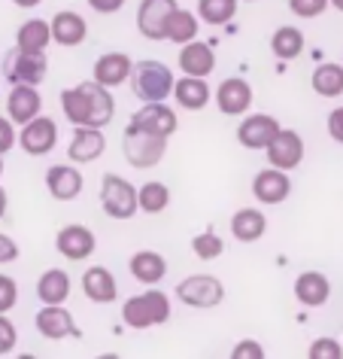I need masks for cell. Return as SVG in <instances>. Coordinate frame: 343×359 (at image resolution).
I'll use <instances>...</instances> for the list:
<instances>
[{
  "mask_svg": "<svg viewBox=\"0 0 343 359\" xmlns=\"http://www.w3.org/2000/svg\"><path fill=\"white\" fill-rule=\"evenodd\" d=\"M37 295L43 304H64L70 295V277L61 268H49L37 280Z\"/></svg>",
  "mask_w": 343,
  "mask_h": 359,
  "instance_id": "28",
  "label": "cell"
},
{
  "mask_svg": "<svg viewBox=\"0 0 343 359\" xmlns=\"http://www.w3.org/2000/svg\"><path fill=\"white\" fill-rule=\"evenodd\" d=\"M331 295V283L322 271H304L298 274L295 280V299L304 304V308H322Z\"/></svg>",
  "mask_w": 343,
  "mask_h": 359,
  "instance_id": "24",
  "label": "cell"
},
{
  "mask_svg": "<svg viewBox=\"0 0 343 359\" xmlns=\"http://www.w3.org/2000/svg\"><path fill=\"white\" fill-rule=\"evenodd\" d=\"M131 125H137V128L149 134H158V137H170V134H176L179 119L164 101H152L131 116Z\"/></svg>",
  "mask_w": 343,
  "mask_h": 359,
  "instance_id": "15",
  "label": "cell"
},
{
  "mask_svg": "<svg viewBox=\"0 0 343 359\" xmlns=\"http://www.w3.org/2000/svg\"><path fill=\"white\" fill-rule=\"evenodd\" d=\"M15 6H22V10H34V6H40L43 0H13Z\"/></svg>",
  "mask_w": 343,
  "mask_h": 359,
  "instance_id": "45",
  "label": "cell"
},
{
  "mask_svg": "<svg viewBox=\"0 0 343 359\" xmlns=\"http://www.w3.org/2000/svg\"><path fill=\"white\" fill-rule=\"evenodd\" d=\"M265 152H267V161L274 168H279V170H295L304 161V140H301V134L292 131V128H279L274 143H270Z\"/></svg>",
  "mask_w": 343,
  "mask_h": 359,
  "instance_id": "14",
  "label": "cell"
},
{
  "mask_svg": "<svg viewBox=\"0 0 343 359\" xmlns=\"http://www.w3.org/2000/svg\"><path fill=\"white\" fill-rule=\"evenodd\" d=\"M52 40L58 43V46H83L85 37H88V22L83 19L79 13L74 10H61L52 15Z\"/></svg>",
  "mask_w": 343,
  "mask_h": 359,
  "instance_id": "20",
  "label": "cell"
},
{
  "mask_svg": "<svg viewBox=\"0 0 343 359\" xmlns=\"http://www.w3.org/2000/svg\"><path fill=\"white\" fill-rule=\"evenodd\" d=\"M213 97L225 116H243L252 107V86L240 76H231L225 83H219Z\"/></svg>",
  "mask_w": 343,
  "mask_h": 359,
  "instance_id": "17",
  "label": "cell"
},
{
  "mask_svg": "<svg viewBox=\"0 0 343 359\" xmlns=\"http://www.w3.org/2000/svg\"><path fill=\"white\" fill-rule=\"evenodd\" d=\"M176 299L188 308H216L225 302V286L213 274H192L176 283Z\"/></svg>",
  "mask_w": 343,
  "mask_h": 359,
  "instance_id": "6",
  "label": "cell"
},
{
  "mask_svg": "<svg viewBox=\"0 0 343 359\" xmlns=\"http://www.w3.org/2000/svg\"><path fill=\"white\" fill-rule=\"evenodd\" d=\"M88 6H92L94 13H101V15H113V13H119L125 6V0H88Z\"/></svg>",
  "mask_w": 343,
  "mask_h": 359,
  "instance_id": "44",
  "label": "cell"
},
{
  "mask_svg": "<svg viewBox=\"0 0 343 359\" xmlns=\"http://www.w3.org/2000/svg\"><path fill=\"white\" fill-rule=\"evenodd\" d=\"M279 128H283V125H279L274 116L255 113V116H246V119L240 122L237 140H240V147H246V149H267L279 134Z\"/></svg>",
  "mask_w": 343,
  "mask_h": 359,
  "instance_id": "13",
  "label": "cell"
},
{
  "mask_svg": "<svg viewBox=\"0 0 343 359\" xmlns=\"http://www.w3.org/2000/svg\"><path fill=\"white\" fill-rule=\"evenodd\" d=\"M61 110L70 119V125H85V128H106L115 116V101L110 88L101 86L97 79L79 83L76 88L61 92Z\"/></svg>",
  "mask_w": 343,
  "mask_h": 359,
  "instance_id": "1",
  "label": "cell"
},
{
  "mask_svg": "<svg viewBox=\"0 0 343 359\" xmlns=\"http://www.w3.org/2000/svg\"><path fill=\"white\" fill-rule=\"evenodd\" d=\"M131 74H134V61L125 52H106V55L94 61V79L106 88L122 86L125 79H131Z\"/></svg>",
  "mask_w": 343,
  "mask_h": 359,
  "instance_id": "22",
  "label": "cell"
},
{
  "mask_svg": "<svg viewBox=\"0 0 343 359\" xmlns=\"http://www.w3.org/2000/svg\"><path fill=\"white\" fill-rule=\"evenodd\" d=\"M55 143H58V125L49 116H37L28 125H22L19 147L28 156H46V152L55 149Z\"/></svg>",
  "mask_w": 343,
  "mask_h": 359,
  "instance_id": "9",
  "label": "cell"
},
{
  "mask_svg": "<svg viewBox=\"0 0 343 359\" xmlns=\"http://www.w3.org/2000/svg\"><path fill=\"white\" fill-rule=\"evenodd\" d=\"M83 186H85V180L79 174V168L52 165L46 174V189L55 201H76L83 195Z\"/></svg>",
  "mask_w": 343,
  "mask_h": 359,
  "instance_id": "18",
  "label": "cell"
},
{
  "mask_svg": "<svg viewBox=\"0 0 343 359\" xmlns=\"http://www.w3.org/2000/svg\"><path fill=\"white\" fill-rule=\"evenodd\" d=\"M4 213H6V189L0 186V219H4Z\"/></svg>",
  "mask_w": 343,
  "mask_h": 359,
  "instance_id": "46",
  "label": "cell"
},
{
  "mask_svg": "<svg viewBox=\"0 0 343 359\" xmlns=\"http://www.w3.org/2000/svg\"><path fill=\"white\" fill-rule=\"evenodd\" d=\"M197 28H201V22L195 19V13L176 6L174 15H170V22H167V40L176 43V46H186V43L197 40Z\"/></svg>",
  "mask_w": 343,
  "mask_h": 359,
  "instance_id": "31",
  "label": "cell"
},
{
  "mask_svg": "<svg viewBox=\"0 0 343 359\" xmlns=\"http://www.w3.org/2000/svg\"><path fill=\"white\" fill-rule=\"evenodd\" d=\"M164 149H167V137L149 134L128 122V128H125V158H128L134 168H140V170L155 168L158 161L164 158Z\"/></svg>",
  "mask_w": 343,
  "mask_h": 359,
  "instance_id": "5",
  "label": "cell"
},
{
  "mask_svg": "<svg viewBox=\"0 0 343 359\" xmlns=\"http://www.w3.org/2000/svg\"><path fill=\"white\" fill-rule=\"evenodd\" d=\"M128 268H131L134 280H140L143 286H155L164 280V274H167V259L155 253V250H140V253L131 256Z\"/></svg>",
  "mask_w": 343,
  "mask_h": 359,
  "instance_id": "25",
  "label": "cell"
},
{
  "mask_svg": "<svg viewBox=\"0 0 343 359\" xmlns=\"http://www.w3.org/2000/svg\"><path fill=\"white\" fill-rule=\"evenodd\" d=\"M52 40V25L46 19H31L24 22L19 34H15V46L24 49V52H46Z\"/></svg>",
  "mask_w": 343,
  "mask_h": 359,
  "instance_id": "30",
  "label": "cell"
},
{
  "mask_svg": "<svg viewBox=\"0 0 343 359\" xmlns=\"http://www.w3.org/2000/svg\"><path fill=\"white\" fill-rule=\"evenodd\" d=\"M252 195H255L258 204H283L288 195H292V180H288V170L279 168H265L258 170L255 180H252Z\"/></svg>",
  "mask_w": 343,
  "mask_h": 359,
  "instance_id": "10",
  "label": "cell"
},
{
  "mask_svg": "<svg viewBox=\"0 0 343 359\" xmlns=\"http://www.w3.org/2000/svg\"><path fill=\"white\" fill-rule=\"evenodd\" d=\"M55 247H58L61 256L70 259V262H85V259L94 253L97 238H94V231L88 226H79V222H74V226H64L58 231Z\"/></svg>",
  "mask_w": 343,
  "mask_h": 359,
  "instance_id": "12",
  "label": "cell"
},
{
  "mask_svg": "<svg viewBox=\"0 0 343 359\" xmlns=\"http://www.w3.org/2000/svg\"><path fill=\"white\" fill-rule=\"evenodd\" d=\"M176 6H179L176 0H140L137 31L146 40H167V22Z\"/></svg>",
  "mask_w": 343,
  "mask_h": 359,
  "instance_id": "8",
  "label": "cell"
},
{
  "mask_svg": "<svg viewBox=\"0 0 343 359\" xmlns=\"http://www.w3.org/2000/svg\"><path fill=\"white\" fill-rule=\"evenodd\" d=\"M15 259H19V244L10 235H0V265L15 262Z\"/></svg>",
  "mask_w": 343,
  "mask_h": 359,
  "instance_id": "42",
  "label": "cell"
},
{
  "mask_svg": "<svg viewBox=\"0 0 343 359\" xmlns=\"http://www.w3.org/2000/svg\"><path fill=\"white\" fill-rule=\"evenodd\" d=\"M265 231H267V217L255 208H243L231 217V235L243 241V244H255Z\"/></svg>",
  "mask_w": 343,
  "mask_h": 359,
  "instance_id": "27",
  "label": "cell"
},
{
  "mask_svg": "<svg viewBox=\"0 0 343 359\" xmlns=\"http://www.w3.org/2000/svg\"><path fill=\"white\" fill-rule=\"evenodd\" d=\"M328 134H331L334 143H343V107L331 110V116H328Z\"/></svg>",
  "mask_w": 343,
  "mask_h": 359,
  "instance_id": "43",
  "label": "cell"
},
{
  "mask_svg": "<svg viewBox=\"0 0 343 359\" xmlns=\"http://www.w3.org/2000/svg\"><path fill=\"white\" fill-rule=\"evenodd\" d=\"M192 250L197 259H204V262H210V259H219L225 253V241L219 235H213V231H204V235H197L192 241Z\"/></svg>",
  "mask_w": 343,
  "mask_h": 359,
  "instance_id": "35",
  "label": "cell"
},
{
  "mask_svg": "<svg viewBox=\"0 0 343 359\" xmlns=\"http://www.w3.org/2000/svg\"><path fill=\"white\" fill-rule=\"evenodd\" d=\"M15 341H19V332H15L13 320L6 313H0V356L13 353L15 350Z\"/></svg>",
  "mask_w": 343,
  "mask_h": 359,
  "instance_id": "39",
  "label": "cell"
},
{
  "mask_svg": "<svg viewBox=\"0 0 343 359\" xmlns=\"http://www.w3.org/2000/svg\"><path fill=\"white\" fill-rule=\"evenodd\" d=\"M310 86H313V92L316 95H322V97H337L343 95V67L340 65H319L313 70V76H310Z\"/></svg>",
  "mask_w": 343,
  "mask_h": 359,
  "instance_id": "32",
  "label": "cell"
},
{
  "mask_svg": "<svg viewBox=\"0 0 343 359\" xmlns=\"http://www.w3.org/2000/svg\"><path fill=\"white\" fill-rule=\"evenodd\" d=\"M101 204H104L106 217L131 219L140 210V189L119 174H106L101 180Z\"/></svg>",
  "mask_w": 343,
  "mask_h": 359,
  "instance_id": "4",
  "label": "cell"
},
{
  "mask_svg": "<svg viewBox=\"0 0 343 359\" xmlns=\"http://www.w3.org/2000/svg\"><path fill=\"white\" fill-rule=\"evenodd\" d=\"M231 356L234 359H261V356H265V347H261L258 341L246 338V341H240V344L231 350Z\"/></svg>",
  "mask_w": 343,
  "mask_h": 359,
  "instance_id": "41",
  "label": "cell"
},
{
  "mask_svg": "<svg viewBox=\"0 0 343 359\" xmlns=\"http://www.w3.org/2000/svg\"><path fill=\"white\" fill-rule=\"evenodd\" d=\"M0 174H4V156H0Z\"/></svg>",
  "mask_w": 343,
  "mask_h": 359,
  "instance_id": "48",
  "label": "cell"
},
{
  "mask_svg": "<svg viewBox=\"0 0 343 359\" xmlns=\"http://www.w3.org/2000/svg\"><path fill=\"white\" fill-rule=\"evenodd\" d=\"M46 52H24L15 46L10 55L4 58V76L10 79L13 86L28 83V86H40L46 79Z\"/></svg>",
  "mask_w": 343,
  "mask_h": 359,
  "instance_id": "7",
  "label": "cell"
},
{
  "mask_svg": "<svg viewBox=\"0 0 343 359\" xmlns=\"http://www.w3.org/2000/svg\"><path fill=\"white\" fill-rule=\"evenodd\" d=\"M13 125H15V122L10 119V116H6V119L0 116V156H6V152H10L15 143H19V134H15Z\"/></svg>",
  "mask_w": 343,
  "mask_h": 359,
  "instance_id": "40",
  "label": "cell"
},
{
  "mask_svg": "<svg viewBox=\"0 0 343 359\" xmlns=\"http://www.w3.org/2000/svg\"><path fill=\"white\" fill-rule=\"evenodd\" d=\"M331 6V0H288V10H292L298 19H316Z\"/></svg>",
  "mask_w": 343,
  "mask_h": 359,
  "instance_id": "36",
  "label": "cell"
},
{
  "mask_svg": "<svg viewBox=\"0 0 343 359\" xmlns=\"http://www.w3.org/2000/svg\"><path fill=\"white\" fill-rule=\"evenodd\" d=\"M37 332L43 338L49 341H64V338H79V326L74 320V313H70L64 304H43L40 313H37Z\"/></svg>",
  "mask_w": 343,
  "mask_h": 359,
  "instance_id": "11",
  "label": "cell"
},
{
  "mask_svg": "<svg viewBox=\"0 0 343 359\" xmlns=\"http://www.w3.org/2000/svg\"><path fill=\"white\" fill-rule=\"evenodd\" d=\"M40 110H43V97L37 92V86L19 83L6 95V116H10L15 125H28L31 119H37Z\"/></svg>",
  "mask_w": 343,
  "mask_h": 359,
  "instance_id": "16",
  "label": "cell"
},
{
  "mask_svg": "<svg viewBox=\"0 0 343 359\" xmlns=\"http://www.w3.org/2000/svg\"><path fill=\"white\" fill-rule=\"evenodd\" d=\"M170 317V299L161 290H146L140 295H131L122 304V320L131 329H152L167 323Z\"/></svg>",
  "mask_w": 343,
  "mask_h": 359,
  "instance_id": "3",
  "label": "cell"
},
{
  "mask_svg": "<svg viewBox=\"0 0 343 359\" xmlns=\"http://www.w3.org/2000/svg\"><path fill=\"white\" fill-rule=\"evenodd\" d=\"M307 353H310V359H340L343 347H340V341H334V338H316Z\"/></svg>",
  "mask_w": 343,
  "mask_h": 359,
  "instance_id": "37",
  "label": "cell"
},
{
  "mask_svg": "<svg viewBox=\"0 0 343 359\" xmlns=\"http://www.w3.org/2000/svg\"><path fill=\"white\" fill-rule=\"evenodd\" d=\"M170 208V189L158 180H149V183L140 186V210L146 213H164Z\"/></svg>",
  "mask_w": 343,
  "mask_h": 359,
  "instance_id": "34",
  "label": "cell"
},
{
  "mask_svg": "<svg viewBox=\"0 0 343 359\" xmlns=\"http://www.w3.org/2000/svg\"><path fill=\"white\" fill-rule=\"evenodd\" d=\"M174 97L183 110H204V107L213 101V92H210V86H206V76H188L186 74L183 79H176Z\"/></svg>",
  "mask_w": 343,
  "mask_h": 359,
  "instance_id": "26",
  "label": "cell"
},
{
  "mask_svg": "<svg viewBox=\"0 0 343 359\" xmlns=\"http://www.w3.org/2000/svg\"><path fill=\"white\" fill-rule=\"evenodd\" d=\"M15 302H19V283L10 274H0V313L13 311Z\"/></svg>",
  "mask_w": 343,
  "mask_h": 359,
  "instance_id": "38",
  "label": "cell"
},
{
  "mask_svg": "<svg viewBox=\"0 0 343 359\" xmlns=\"http://www.w3.org/2000/svg\"><path fill=\"white\" fill-rule=\"evenodd\" d=\"M270 52L279 58V61H292L304 52V31L295 28V25H283V28L274 31L270 37Z\"/></svg>",
  "mask_w": 343,
  "mask_h": 359,
  "instance_id": "29",
  "label": "cell"
},
{
  "mask_svg": "<svg viewBox=\"0 0 343 359\" xmlns=\"http://www.w3.org/2000/svg\"><path fill=\"white\" fill-rule=\"evenodd\" d=\"M246 4H252V0H246Z\"/></svg>",
  "mask_w": 343,
  "mask_h": 359,
  "instance_id": "50",
  "label": "cell"
},
{
  "mask_svg": "<svg viewBox=\"0 0 343 359\" xmlns=\"http://www.w3.org/2000/svg\"><path fill=\"white\" fill-rule=\"evenodd\" d=\"M83 292H85V299L94 304H110L119 299V283H115L110 268L92 265V268H85V274H83Z\"/></svg>",
  "mask_w": 343,
  "mask_h": 359,
  "instance_id": "19",
  "label": "cell"
},
{
  "mask_svg": "<svg viewBox=\"0 0 343 359\" xmlns=\"http://www.w3.org/2000/svg\"><path fill=\"white\" fill-rule=\"evenodd\" d=\"M240 0H197V19L206 25H225L237 15Z\"/></svg>",
  "mask_w": 343,
  "mask_h": 359,
  "instance_id": "33",
  "label": "cell"
},
{
  "mask_svg": "<svg viewBox=\"0 0 343 359\" xmlns=\"http://www.w3.org/2000/svg\"><path fill=\"white\" fill-rule=\"evenodd\" d=\"M131 86H134V95H137L143 104H152V101H164V97L174 95L176 79H174V70H170L164 61L146 58V61L134 65Z\"/></svg>",
  "mask_w": 343,
  "mask_h": 359,
  "instance_id": "2",
  "label": "cell"
},
{
  "mask_svg": "<svg viewBox=\"0 0 343 359\" xmlns=\"http://www.w3.org/2000/svg\"><path fill=\"white\" fill-rule=\"evenodd\" d=\"M104 149H106L104 131L79 125V128L74 131V140H70V147H67V156H70V161H76V165H88V161L101 158Z\"/></svg>",
  "mask_w": 343,
  "mask_h": 359,
  "instance_id": "21",
  "label": "cell"
},
{
  "mask_svg": "<svg viewBox=\"0 0 343 359\" xmlns=\"http://www.w3.org/2000/svg\"><path fill=\"white\" fill-rule=\"evenodd\" d=\"M331 6H334V10H340V13H343V0H331Z\"/></svg>",
  "mask_w": 343,
  "mask_h": 359,
  "instance_id": "47",
  "label": "cell"
},
{
  "mask_svg": "<svg viewBox=\"0 0 343 359\" xmlns=\"http://www.w3.org/2000/svg\"><path fill=\"white\" fill-rule=\"evenodd\" d=\"M0 74H4V61H0Z\"/></svg>",
  "mask_w": 343,
  "mask_h": 359,
  "instance_id": "49",
  "label": "cell"
},
{
  "mask_svg": "<svg viewBox=\"0 0 343 359\" xmlns=\"http://www.w3.org/2000/svg\"><path fill=\"white\" fill-rule=\"evenodd\" d=\"M216 67V52L210 43L192 40L179 49V70L188 76H210Z\"/></svg>",
  "mask_w": 343,
  "mask_h": 359,
  "instance_id": "23",
  "label": "cell"
}]
</instances>
